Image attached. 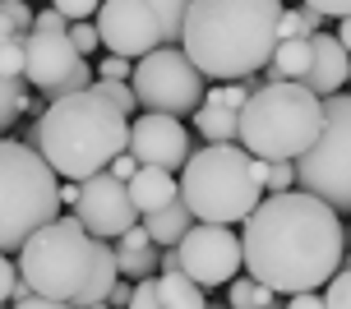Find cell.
<instances>
[{
    "instance_id": "6da1fadb",
    "label": "cell",
    "mask_w": 351,
    "mask_h": 309,
    "mask_svg": "<svg viewBox=\"0 0 351 309\" xmlns=\"http://www.w3.org/2000/svg\"><path fill=\"white\" fill-rule=\"evenodd\" d=\"M342 245L347 231L333 208L305 189H287L259 199V208L245 217L241 268L278 295L319 291L342 268Z\"/></svg>"
},
{
    "instance_id": "7a4b0ae2",
    "label": "cell",
    "mask_w": 351,
    "mask_h": 309,
    "mask_svg": "<svg viewBox=\"0 0 351 309\" xmlns=\"http://www.w3.org/2000/svg\"><path fill=\"white\" fill-rule=\"evenodd\" d=\"M282 0H194L180 23V51L204 79H250L273 60Z\"/></svg>"
},
{
    "instance_id": "3957f363",
    "label": "cell",
    "mask_w": 351,
    "mask_h": 309,
    "mask_svg": "<svg viewBox=\"0 0 351 309\" xmlns=\"http://www.w3.org/2000/svg\"><path fill=\"white\" fill-rule=\"evenodd\" d=\"M37 153L47 157L56 180L84 185L88 175L106 171L130 143V116L121 106H111L102 92H70L47 102L37 116Z\"/></svg>"
},
{
    "instance_id": "277c9868",
    "label": "cell",
    "mask_w": 351,
    "mask_h": 309,
    "mask_svg": "<svg viewBox=\"0 0 351 309\" xmlns=\"http://www.w3.org/2000/svg\"><path fill=\"white\" fill-rule=\"evenodd\" d=\"M176 189H180V203L190 208L194 222L236 226L263 199L259 157H250L241 143H208V148L190 153Z\"/></svg>"
},
{
    "instance_id": "5b68a950",
    "label": "cell",
    "mask_w": 351,
    "mask_h": 309,
    "mask_svg": "<svg viewBox=\"0 0 351 309\" xmlns=\"http://www.w3.org/2000/svg\"><path fill=\"white\" fill-rule=\"evenodd\" d=\"M324 102L300 84H263L236 111V143L259 162H296L319 138Z\"/></svg>"
},
{
    "instance_id": "8992f818",
    "label": "cell",
    "mask_w": 351,
    "mask_h": 309,
    "mask_svg": "<svg viewBox=\"0 0 351 309\" xmlns=\"http://www.w3.org/2000/svg\"><path fill=\"white\" fill-rule=\"evenodd\" d=\"M60 217V180L47 166V157L0 138V254H19L23 240Z\"/></svg>"
},
{
    "instance_id": "52a82bcc",
    "label": "cell",
    "mask_w": 351,
    "mask_h": 309,
    "mask_svg": "<svg viewBox=\"0 0 351 309\" xmlns=\"http://www.w3.org/2000/svg\"><path fill=\"white\" fill-rule=\"evenodd\" d=\"M14 263H19V277L33 286V295L74 305L79 291L88 286V277H93L97 240L79 226V217H56V222H47L42 231H33L23 240Z\"/></svg>"
},
{
    "instance_id": "ba28073f",
    "label": "cell",
    "mask_w": 351,
    "mask_h": 309,
    "mask_svg": "<svg viewBox=\"0 0 351 309\" xmlns=\"http://www.w3.org/2000/svg\"><path fill=\"white\" fill-rule=\"evenodd\" d=\"M296 185L315 194L333 212H351V92L324 97V125L319 138L291 162Z\"/></svg>"
},
{
    "instance_id": "9c48e42d",
    "label": "cell",
    "mask_w": 351,
    "mask_h": 309,
    "mask_svg": "<svg viewBox=\"0 0 351 309\" xmlns=\"http://www.w3.org/2000/svg\"><path fill=\"white\" fill-rule=\"evenodd\" d=\"M130 88H134V102L139 111H153V116H194V106L204 102V74L190 65V55L180 47H158L134 60V74H130Z\"/></svg>"
},
{
    "instance_id": "30bf717a",
    "label": "cell",
    "mask_w": 351,
    "mask_h": 309,
    "mask_svg": "<svg viewBox=\"0 0 351 309\" xmlns=\"http://www.w3.org/2000/svg\"><path fill=\"white\" fill-rule=\"evenodd\" d=\"M79 60L84 55L70 42V23L56 10H37L33 28L23 33V79H28V88H37L47 102H56L65 79L79 69Z\"/></svg>"
},
{
    "instance_id": "8fae6325",
    "label": "cell",
    "mask_w": 351,
    "mask_h": 309,
    "mask_svg": "<svg viewBox=\"0 0 351 309\" xmlns=\"http://www.w3.org/2000/svg\"><path fill=\"white\" fill-rule=\"evenodd\" d=\"M176 258H180V273L190 277L194 286H227L231 277L241 273V236L231 226H213V222H194L180 245H176Z\"/></svg>"
},
{
    "instance_id": "7c38bea8",
    "label": "cell",
    "mask_w": 351,
    "mask_h": 309,
    "mask_svg": "<svg viewBox=\"0 0 351 309\" xmlns=\"http://www.w3.org/2000/svg\"><path fill=\"white\" fill-rule=\"evenodd\" d=\"M93 28H97L106 51L125 55V60H139L162 47V28L148 0H102L93 14Z\"/></svg>"
},
{
    "instance_id": "4fadbf2b",
    "label": "cell",
    "mask_w": 351,
    "mask_h": 309,
    "mask_svg": "<svg viewBox=\"0 0 351 309\" xmlns=\"http://www.w3.org/2000/svg\"><path fill=\"white\" fill-rule=\"evenodd\" d=\"M74 217L93 240H116L130 226H139V212L130 203V189L125 180H116L111 171H97L79 185V203H74Z\"/></svg>"
},
{
    "instance_id": "5bb4252c",
    "label": "cell",
    "mask_w": 351,
    "mask_h": 309,
    "mask_svg": "<svg viewBox=\"0 0 351 309\" xmlns=\"http://www.w3.org/2000/svg\"><path fill=\"white\" fill-rule=\"evenodd\" d=\"M125 153L134 157L139 166H158V171H180L190 162V129L176 121V116H153L143 111L130 121V143Z\"/></svg>"
},
{
    "instance_id": "9a60e30c",
    "label": "cell",
    "mask_w": 351,
    "mask_h": 309,
    "mask_svg": "<svg viewBox=\"0 0 351 309\" xmlns=\"http://www.w3.org/2000/svg\"><path fill=\"white\" fill-rule=\"evenodd\" d=\"M347 69H351V55L342 51V42L333 33H315L310 37V69H305L300 88H310L324 102V97H333V92L347 88Z\"/></svg>"
},
{
    "instance_id": "2e32d148",
    "label": "cell",
    "mask_w": 351,
    "mask_h": 309,
    "mask_svg": "<svg viewBox=\"0 0 351 309\" xmlns=\"http://www.w3.org/2000/svg\"><path fill=\"white\" fill-rule=\"evenodd\" d=\"M116 273L125 277V282H143V277H158V245H153V236L143 231V226H130L125 236H116Z\"/></svg>"
},
{
    "instance_id": "e0dca14e",
    "label": "cell",
    "mask_w": 351,
    "mask_h": 309,
    "mask_svg": "<svg viewBox=\"0 0 351 309\" xmlns=\"http://www.w3.org/2000/svg\"><path fill=\"white\" fill-rule=\"evenodd\" d=\"M125 189H130V203H134V212H139V217H148V212H158L162 203L180 199V189H176L171 171H158V166H139V171L125 180Z\"/></svg>"
},
{
    "instance_id": "ac0fdd59",
    "label": "cell",
    "mask_w": 351,
    "mask_h": 309,
    "mask_svg": "<svg viewBox=\"0 0 351 309\" xmlns=\"http://www.w3.org/2000/svg\"><path fill=\"white\" fill-rule=\"evenodd\" d=\"M139 226L153 236V245H158V249H167V245H180V236L194 226V217H190V208L180 203V199H171V203H162L158 212L139 217Z\"/></svg>"
},
{
    "instance_id": "d6986e66",
    "label": "cell",
    "mask_w": 351,
    "mask_h": 309,
    "mask_svg": "<svg viewBox=\"0 0 351 309\" xmlns=\"http://www.w3.org/2000/svg\"><path fill=\"white\" fill-rule=\"evenodd\" d=\"M158 295L162 309H208L204 286H194L185 273H158Z\"/></svg>"
},
{
    "instance_id": "ffe728a7",
    "label": "cell",
    "mask_w": 351,
    "mask_h": 309,
    "mask_svg": "<svg viewBox=\"0 0 351 309\" xmlns=\"http://www.w3.org/2000/svg\"><path fill=\"white\" fill-rule=\"evenodd\" d=\"M194 129L208 143H236V111H227L217 102H199L194 106Z\"/></svg>"
},
{
    "instance_id": "44dd1931",
    "label": "cell",
    "mask_w": 351,
    "mask_h": 309,
    "mask_svg": "<svg viewBox=\"0 0 351 309\" xmlns=\"http://www.w3.org/2000/svg\"><path fill=\"white\" fill-rule=\"evenodd\" d=\"M227 309H282L278 291H268L254 277H231L227 282Z\"/></svg>"
},
{
    "instance_id": "7402d4cb",
    "label": "cell",
    "mask_w": 351,
    "mask_h": 309,
    "mask_svg": "<svg viewBox=\"0 0 351 309\" xmlns=\"http://www.w3.org/2000/svg\"><path fill=\"white\" fill-rule=\"evenodd\" d=\"M23 111H28V79L0 74V138H5V129H10Z\"/></svg>"
},
{
    "instance_id": "603a6c76",
    "label": "cell",
    "mask_w": 351,
    "mask_h": 309,
    "mask_svg": "<svg viewBox=\"0 0 351 309\" xmlns=\"http://www.w3.org/2000/svg\"><path fill=\"white\" fill-rule=\"evenodd\" d=\"M148 5H153V14H158L162 47H180V23H185L194 0H148Z\"/></svg>"
},
{
    "instance_id": "cb8c5ba5",
    "label": "cell",
    "mask_w": 351,
    "mask_h": 309,
    "mask_svg": "<svg viewBox=\"0 0 351 309\" xmlns=\"http://www.w3.org/2000/svg\"><path fill=\"white\" fill-rule=\"evenodd\" d=\"M319 23H324V18H319L315 10H305V5H300V10H287V5H282V14H278V42H287V37H315Z\"/></svg>"
},
{
    "instance_id": "d4e9b609",
    "label": "cell",
    "mask_w": 351,
    "mask_h": 309,
    "mask_svg": "<svg viewBox=\"0 0 351 309\" xmlns=\"http://www.w3.org/2000/svg\"><path fill=\"white\" fill-rule=\"evenodd\" d=\"M93 92H102V97H106L111 106H121V111L130 116V121L139 116V102H134V88H130V84H121V79H93Z\"/></svg>"
},
{
    "instance_id": "484cf974",
    "label": "cell",
    "mask_w": 351,
    "mask_h": 309,
    "mask_svg": "<svg viewBox=\"0 0 351 309\" xmlns=\"http://www.w3.org/2000/svg\"><path fill=\"white\" fill-rule=\"evenodd\" d=\"M259 185L268 189V194L296 189V166H291V162H259Z\"/></svg>"
},
{
    "instance_id": "4316f807",
    "label": "cell",
    "mask_w": 351,
    "mask_h": 309,
    "mask_svg": "<svg viewBox=\"0 0 351 309\" xmlns=\"http://www.w3.org/2000/svg\"><path fill=\"white\" fill-rule=\"evenodd\" d=\"M324 309H351V268H337L324 286Z\"/></svg>"
},
{
    "instance_id": "83f0119b",
    "label": "cell",
    "mask_w": 351,
    "mask_h": 309,
    "mask_svg": "<svg viewBox=\"0 0 351 309\" xmlns=\"http://www.w3.org/2000/svg\"><path fill=\"white\" fill-rule=\"evenodd\" d=\"M0 74H10V79H23V33L0 37Z\"/></svg>"
},
{
    "instance_id": "f1b7e54d",
    "label": "cell",
    "mask_w": 351,
    "mask_h": 309,
    "mask_svg": "<svg viewBox=\"0 0 351 309\" xmlns=\"http://www.w3.org/2000/svg\"><path fill=\"white\" fill-rule=\"evenodd\" d=\"M250 97V88L245 84H227V88H204V102H217V106H227V111H241Z\"/></svg>"
},
{
    "instance_id": "f546056e",
    "label": "cell",
    "mask_w": 351,
    "mask_h": 309,
    "mask_svg": "<svg viewBox=\"0 0 351 309\" xmlns=\"http://www.w3.org/2000/svg\"><path fill=\"white\" fill-rule=\"evenodd\" d=\"M97 5H102V0H51V10L65 18V23H84V18H93Z\"/></svg>"
},
{
    "instance_id": "4dcf8cb0",
    "label": "cell",
    "mask_w": 351,
    "mask_h": 309,
    "mask_svg": "<svg viewBox=\"0 0 351 309\" xmlns=\"http://www.w3.org/2000/svg\"><path fill=\"white\" fill-rule=\"evenodd\" d=\"M125 309H162L158 277H143V282H134V295H130V305H125Z\"/></svg>"
},
{
    "instance_id": "1f68e13d",
    "label": "cell",
    "mask_w": 351,
    "mask_h": 309,
    "mask_svg": "<svg viewBox=\"0 0 351 309\" xmlns=\"http://www.w3.org/2000/svg\"><path fill=\"white\" fill-rule=\"evenodd\" d=\"M70 42H74V51L84 55L88 60V51H97V47H102V37H97V28H93V23H70Z\"/></svg>"
},
{
    "instance_id": "d6a6232c",
    "label": "cell",
    "mask_w": 351,
    "mask_h": 309,
    "mask_svg": "<svg viewBox=\"0 0 351 309\" xmlns=\"http://www.w3.org/2000/svg\"><path fill=\"white\" fill-rule=\"evenodd\" d=\"M93 74H97V79H121V84H130V74H134V65H130L125 55H111V51H106V55H102V65L93 69Z\"/></svg>"
},
{
    "instance_id": "836d02e7",
    "label": "cell",
    "mask_w": 351,
    "mask_h": 309,
    "mask_svg": "<svg viewBox=\"0 0 351 309\" xmlns=\"http://www.w3.org/2000/svg\"><path fill=\"white\" fill-rule=\"evenodd\" d=\"M305 10H315L319 18H347L351 14V0H300Z\"/></svg>"
},
{
    "instance_id": "e575fe53",
    "label": "cell",
    "mask_w": 351,
    "mask_h": 309,
    "mask_svg": "<svg viewBox=\"0 0 351 309\" xmlns=\"http://www.w3.org/2000/svg\"><path fill=\"white\" fill-rule=\"evenodd\" d=\"M19 282V263L10 254H0V305H10V291H14Z\"/></svg>"
},
{
    "instance_id": "d590c367",
    "label": "cell",
    "mask_w": 351,
    "mask_h": 309,
    "mask_svg": "<svg viewBox=\"0 0 351 309\" xmlns=\"http://www.w3.org/2000/svg\"><path fill=\"white\" fill-rule=\"evenodd\" d=\"M130 295H134V282H125V277H121V282H116V286L106 291V300H102V305H111V309H125V305H130Z\"/></svg>"
},
{
    "instance_id": "8d00e7d4",
    "label": "cell",
    "mask_w": 351,
    "mask_h": 309,
    "mask_svg": "<svg viewBox=\"0 0 351 309\" xmlns=\"http://www.w3.org/2000/svg\"><path fill=\"white\" fill-rule=\"evenodd\" d=\"M282 309H324V295L319 291H300V295H291Z\"/></svg>"
},
{
    "instance_id": "74e56055",
    "label": "cell",
    "mask_w": 351,
    "mask_h": 309,
    "mask_svg": "<svg viewBox=\"0 0 351 309\" xmlns=\"http://www.w3.org/2000/svg\"><path fill=\"white\" fill-rule=\"evenodd\" d=\"M106 171L116 175V180H130V175L139 171V162H134V157H130V153H121V157H116V162H111V166H106Z\"/></svg>"
},
{
    "instance_id": "f35d334b",
    "label": "cell",
    "mask_w": 351,
    "mask_h": 309,
    "mask_svg": "<svg viewBox=\"0 0 351 309\" xmlns=\"http://www.w3.org/2000/svg\"><path fill=\"white\" fill-rule=\"evenodd\" d=\"M10 309H74V305H60V300H47V295H33V300H19Z\"/></svg>"
},
{
    "instance_id": "ab89813d",
    "label": "cell",
    "mask_w": 351,
    "mask_h": 309,
    "mask_svg": "<svg viewBox=\"0 0 351 309\" xmlns=\"http://www.w3.org/2000/svg\"><path fill=\"white\" fill-rule=\"evenodd\" d=\"M19 300H33V286H28L23 277H19V282H14V291H10V305H19Z\"/></svg>"
},
{
    "instance_id": "60d3db41",
    "label": "cell",
    "mask_w": 351,
    "mask_h": 309,
    "mask_svg": "<svg viewBox=\"0 0 351 309\" xmlns=\"http://www.w3.org/2000/svg\"><path fill=\"white\" fill-rule=\"evenodd\" d=\"M65 203H79V185H74V180H65V185H60V208H65Z\"/></svg>"
},
{
    "instance_id": "b9f144b4",
    "label": "cell",
    "mask_w": 351,
    "mask_h": 309,
    "mask_svg": "<svg viewBox=\"0 0 351 309\" xmlns=\"http://www.w3.org/2000/svg\"><path fill=\"white\" fill-rule=\"evenodd\" d=\"M333 37H337V42H342V51H347V55H351V14H347V18H342V28H337V33H333Z\"/></svg>"
},
{
    "instance_id": "7bdbcfd3",
    "label": "cell",
    "mask_w": 351,
    "mask_h": 309,
    "mask_svg": "<svg viewBox=\"0 0 351 309\" xmlns=\"http://www.w3.org/2000/svg\"><path fill=\"white\" fill-rule=\"evenodd\" d=\"M88 309H111V305H88Z\"/></svg>"
},
{
    "instance_id": "ee69618b",
    "label": "cell",
    "mask_w": 351,
    "mask_h": 309,
    "mask_svg": "<svg viewBox=\"0 0 351 309\" xmlns=\"http://www.w3.org/2000/svg\"><path fill=\"white\" fill-rule=\"evenodd\" d=\"M0 5H19V0H0Z\"/></svg>"
},
{
    "instance_id": "f6af8a7d",
    "label": "cell",
    "mask_w": 351,
    "mask_h": 309,
    "mask_svg": "<svg viewBox=\"0 0 351 309\" xmlns=\"http://www.w3.org/2000/svg\"><path fill=\"white\" fill-rule=\"evenodd\" d=\"M347 88H351V69H347Z\"/></svg>"
},
{
    "instance_id": "bcb514c9",
    "label": "cell",
    "mask_w": 351,
    "mask_h": 309,
    "mask_svg": "<svg viewBox=\"0 0 351 309\" xmlns=\"http://www.w3.org/2000/svg\"><path fill=\"white\" fill-rule=\"evenodd\" d=\"M208 309H227V305H208Z\"/></svg>"
}]
</instances>
